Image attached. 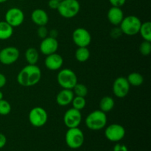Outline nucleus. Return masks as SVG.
Wrapping results in <instances>:
<instances>
[{"instance_id":"obj_1","label":"nucleus","mask_w":151,"mask_h":151,"mask_svg":"<svg viewBox=\"0 0 151 151\" xmlns=\"http://www.w3.org/2000/svg\"><path fill=\"white\" fill-rule=\"evenodd\" d=\"M41 70L36 65L27 64L22 68L17 75V82L23 87H31L40 82L41 78Z\"/></svg>"},{"instance_id":"obj_2","label":"nucleus","mask_w":151,"mask_h":151,"mask_svg":"<svg viewBox=\"0 0 151 151\" xmlns=\"http://www.w3.org/2000/svg\"><path fill=\"white\" fill-rule=\"evenodd\" d=\"M107 121L106 113L100 110H94L86 116L85 124L91 131H100L106 126Z\"/></svg>"},{"instance_id":"obj_3","label":"nucleus","mask_w":151,"mask_h":151,"mask_svg":"<svg viewBox=\"0 0 151 151\" xmlns=\"http://www.w3.org/2000/svg\"><path fill=\"white\" fill-rule=\"evenodd\" d=\"M142 23V22H141L139 18L130 15L124 17L119 26L122 30V34H125L128 36H134L139 34Z\"/></svg>"},{"instance_id":"obj_4","label":"nucleus","mask_w":151,"mask_h":151,"mask_svg":"<svg viewBox=\"0 0 151 151\" xmlns=\"http://www.w3.org/2000/svg\"><path fill=\"white\" fill-rule=\"evenodd\" d=\"M57 10L61 17L72 19L79 13L81 4L78 0H62Z\"/></svg>"},{"instance_id":"obj_5","label":"nucleus","mask_w":151,"mask_h":151,"mask_svg":"<svg viewBox=\"0 0 151 151\" xmlns=\"http://www.w3.org/2000/svg\"><path fill=\"white\" fill-rule=\"evenodd\" d=\"M85 137L82 130L79 128H68L65 135V142L69 148L78 149L84 143Z\"/></svg>"},{"instance_id":"obj_6","label":"nucleus","mask_w":151,"mask_h":151,"mask_svg":"<svg viewBox=\"0 0 151 151\" xmlns=\"http://www.w3.org/2000/svg\"><path fill=\"white\" fill-rule=\"evenodd\" d=\"M57 81L62 88L72 89L78 83V77L70 69H60L57 75Z\"/></svg>"},{"instance_id":"obj_7","label":"nucleus","mask_w":151,"mask_h":151,"mask_svg":"<svg viewBox=\"0 0 151 151\" xmlns=\"http://www.w3.org/2000/svg\"><path fill=\"white\" fill-rule=\"evenodd\" d=\"M28 119L31 125L35 128H41L46 125L48 120V114L42 107L36 106L29 111Z\"/></svg>"},{"instance_id":"obj_8","label":"nucleus","mask_w":151,"mask_h":151,"mask_svg":"<svg viewBox=\"0 0 151 151\" xmlns=\"http://www.w3.org/2000/svg\"><path fill=\"white\" fill-rule=\"evenodd\" d=\"M20 52L16 47L10 46L0 50V63L1 64L12 65L16 63L19 58Z\"/></svg>"},{"instance_id":"obj_9","label":"nucleus","mask_w":151,"mask_h":151,"mask_svg":"<svg viewBox=\"0 0 151 151\" xmlns=\"http://www.w3.org/2000/svg\"><path fill=\"white\" fill-rule=\"evenodd\" d=\"M125 136V129L117 123L111 124L105 129V137L112 142H119Z\"/></svg>"},{"instance_id":"obj_10","label":"nucleus","mask_w":151,"mask_h":151,"mask_svg":"<svg viewBox=\"0 0 151 151\" xmlns=\"http://www.w3.org/2000/svg\"><path fill=\"white\" fill-rule=\"evenodd\" d=\"M4 21L13 28L17 27L23 24L24 21V13L22 9L19 7H11L6 12Z\"/></svg>"},{"instance_id":"obj_11","label":"nucleus","mask_w":151,"mask_h":151,"mask_svg":"<svg viewBox=\"0 0 151 151\" xmlns=\"http://www.w3.org/2000/svg\"><path fill=\"white\" fill-rule=\"evenodd\" d=\"M72 41L78 47H88L91 42V35L83 27L76 28L72 32Z\"/></svg>"},{"instance_id":"obj_12","label":"nucleus","mask_w":151,"mask_h":151,"mask_svg":"<svg viewBox=\"0 0 151 151\" xmlns=\"http://www.w3.org/2000/svg\"><path fill=\"white\" fill-rule=\"evenodd\" d=\"M131 88L128 80L125 77H118L114 80L112 86V91L115 97L124 98L128 94Z\"/></svg>"},{"instance_id":"obj_13","label":"nucleus","mask_w":151,"mask_h":151,"mask_svg":"<svg viewBox=\"0 0 151 151\" xmlns=\"http://www.w3.org/2000/svg\"><path fill=\"white\" fill-rule=\"evenodd\" d=\"M82 121V114L81 111L74 108L68 109L63 116V122L68 128H78Z\"/></svg>"},{"instance_id":"obj_14","label":"nucleus","mask_w":151,"mask_h":151,"mask_svg":"<svg viewBox=\"0 0 151 151\" xmlns=\"http://www.w3.org/2000/svg\"><path fill=\"white\" fill-rule=\"evenodd\" d=\"M59 44L57 38L47 36L41 41L39 46L40 52L44 55H49L52 53L57 52L58 50Z\"/></svg>"},{"instance_id":"obj_15","label":"nucleus","mask_w":151,"mask_h":151,"mask_svg":"<svg viewBox=\"0 0 151 151\" xmlns=\"http://www.w3.org/2000/svg\"><path fill=\"white\" fill-rule=\"evenodd\" d=\"M45 66L50 71L60 70L63 64V58L57 52L47 55L44 60Z\"/></svg>"},{"instance_id":"obj_16","label":"nucleus","mask_w":151,"mask_h":151,"mask_svg":"<svg viewBox=\"0 0 151 151\" xmlns=\"http://www.w3.org/2000/svg\"><path fill=\"white\" fill-rule=\"evenodd\" d=\"M124 17V13L121 7L112 6L107 13L108 20L114 26H119Z\"/></svg>"},{"instance_id":"obj_17","label":"nucleus","mask_w":151,"mask_h":151,"mask_svg":"<svg viewBox=\"0 0 151 151\" xmlns=\"http://www.w3.org/2000/svg\"><path fill=\"white\" fill-rule=\"evenodd\" d=\"M31 20L37 26H46L49 22V16L47 12L41 8L35 9L31 13Z\"/></svg>"},{"instance_id":"obj_18","label":"nucleus","mask_w":151,"mask_h":151,"mask_svg":"<svg viewBox=\"0 0 151 151\" xmlns=\"http://www.w3.org/2000/svg\"><path fill=\"white\" fill-rule=\"evenodd\" d=\"M75 94L72 89L62 88L56 95V103L60 106H67L71 104Z\"/></svg>"},{"instance_id":"obj_19","label":"nucleus","mask_w":151,"mask_h":151,"mask_svg":"<svg viewBox=\"0 0 151 151\" xmlns=\"http://www.w3.org/2000/svg\"><path fill=\"white\" fill-rule=\"evenodd\" d=\"M24 58L28 64L36 65L39 60L38 50L34 47H29L25 51Z\"/></svg>"},{"instance_id":"obj_20","label":"nucleus","mask_w":151,"mask_h":151,"mask_svg":"<svg viewBox=\"0 0 151 151\" xmlns=\"http://www.w3.org/2000/svg\"><path fill=\"white\" fill-rule=\"evenodd\" d=\"M13 34V27L5 21L0 22V40H7L12 37Z\"/></svg>"},{"instance_id":"obj_21","label":"nucleus","mask_w":151,"mask_h":151,"mask_svg":"<svg viewBox=\"0 0 151 151\" xmlns=\"http://www.w3.org/2000/svg\"><path fill=\"white\" fill-rule=\"evenodd\" d=\"M114 100L110 96H105L100 101V110L106 114L111 111L114 108Z\"/></svg>"},{"instance_id":"obj_22","label":"nucleus","mask_w":151,"mask_h":151,"mask_svg":"<svg viewBox=\"0 0 151 151\" xmlns=\"http://www.w3.org/2000/svg\"><path fill=\"white\" fill-rule=\"evenodd\" d=\"M90 55V51L88 49V47H78L75 53V56L76 60L78 62L81 63H84V62L87 61L89 59Z\"/></svg>"},{"instance_id":"obj_23","label":"nucleus","mask_w":151,"mask_h":151,"mask_svg":"<svg viewBox=\"0 0 151 151\" xmlns=\"http://www.w3.org/2000/svg\"><path fill=\"white\" fill-rule=\"evenodd\" d=\"M126 78L130 86H140L144 83V78L142 75L139 72H131Z\"/></svg>"},{"instance_id":"obj_24","label":"nucleus","mask_w":151,"mask_h":151,"mask_svg":"<svg viewBox=\"0 0 151 151\" xmlns=\"http://www.w3.org/2000/svg\"><path fill=\"white\" fill-rule=\"evenodd\" d=\"M139 33L144 41H151V22L147 21L142 23Z\"/></svg>"},{"instance_id":"obj_25","label":"nucleus","mask_w":151,"mask_h":151,"mask_svg":"<svg viewBox=\"0 0 151 151\" xmlns=\"http://www.w3.org/2000/svg\"><path fill=\"white\" fill-rule=\"evenodd\" d=\"M72 91H73L75 96H79V97H86V96L88 94V88L86 85L83 83H77L76 85L74 86L72 88Z\"/></svg>"},{"instance_id":"obj_26","label":"nucleus","mask_w":151,"mask_h":151,"mask_svg":"<svg viewBox=\"0 0 151 151\" xmlns=\"http://www.w3.org/2000/svg\"><path fill=\"white\" fill-rule=\"evenodd\" d=\"M71 103H72V108L77 109V110L81 111L86 106V100L83 97L75 96Z\"/></svg>"},{"instance_id":"obj_27","label":"nucleus","mask_w":151,"mask_h":151,"mask_svg":"<svg viewBox=\"0 0 151 151\" xmlns=\"http://www.w3.org/2000/svg\"><path fill=\"white\" fill-rule=\"evenodd\" d=\"M10 111H11L10 103L4 99L0 100V115L6 116V115H8Z\"/></svg>"},{"instance_id":"obj_28","label":"nucleus","mask_w":151,"mask_h":151,"mask_svg":"<svg viewBox=\"0 0 151 151\" xmlns=\"http://www.w3.org/2000/svg\"><path fill=\"white\" fill-rule=\"evenodd\" d=\"M139 52L142 55H149L151 53V41H143L139 46Z\"/></svg>"},{"instance_id":"obj_29","label":"nucleus","mask_w":151,"mask_h":151,"mask_svg":"<svg viewBox=\"0 0 151 151\" xmlns=\"http://www.w3.org/2000/svg\"><path fill=\"white\" fill-rule=\"evenodd\" d=\"M37 35L41 39L47 38L49 35V30L47 29L46 26H40L38 27V29H37Z\"/></svg>"},{"instance_id":"obj_30","label":"nucleus","mask_w":151,"mask_h":151,"mask_svg":"<svg viewBox=\"0 0 151 151\" xmlns=\"http://www.w3.org/2000/svg\"><path fill=\"white\" fill-rule=\"evenodd\" d=\"M122 32L121 30V29L119 27H117L116 26V27L113 28V29H111L110 31V35L112 38H114V39H116V38H119V37L122 36Z\"/></svg>"},{"instance_id":"obj_31","label":"nucleus","mask_w":151,"mask_h":151,"mask_svg":"<svg viewBox=\"0 0 151 151\" xmlns=\"http://www.w3.org/2000/svg\"><path fill=\"white\" fill-rule=\"evenodd\" d=\"M110 4L114 7H121L125 4L127 0H109Z\"/></svg>"},{"instance_id":"obj_32","label":"nucleus","mask_w":151,"mask_h":151,"mask_svg":"<svg viewBox=\"0 0 151 151\" xmlns=\"http://www.w3.org/2000/svg\"><path fill=\"white\" fill-rule=\"evenodd\" d=\"M60 4V1L58 0H49L48 6L52 10H58Z\"/></svg>"},{"instance_id":"obj_33","label":"nucleus","mask_w":151,"mask_h":151,"mask_svg":"<svg viewBox=\"0 0 151 151\" xmlns=\"http://www.w3.org/2000/svg\"><path fill=\"white\" fill-rule=\"evenodd\" d=\"M113 151H128V149L126 147V145H125L124 144L117 143L114 147Z\"/></svg>"},{"instance_id":"obj_34","label":"nucleus","mask_w":151,"mask_h":151,"mask_svg":"<svg viewBox=\"0 0 151 151\" xmlns=\"http://www.w3.org/2000/svg\"><path fill=\"white\" fill-rule=\"evenodd\" d=\"M7 143V138L3 134L0 133V149L4 147Z\"/></svg>"},{"instance_id":"obj_35","label":"nucleus","mask_w":151,"mask_h":151,"mask_svg":"<svg viewBox=\"0 0 151 151\" xmlns=\"http://www.w3.org/2000/svg\"><path fill=\"white\" fill-rule=\"evenodd\" d=\"M7 83V78L2 73H0V88H3Z\"/></svg>"},{"instance_id":"obj_36","label":"nucleus","mask_w":151,"mask_h":151,"mask_svg":"<svg viewBox=\"0 0 151 151\" xmlns=\"http://www.w3.org/2000/svg\"><path fill=\"white\" fill-rule=\"evenodd\" d=\"M58 35V30H56V29H51L50 31H49L48 36L52 37V38H57Z\"/></svg>"},{"instance_id":"obj_37","label":"nucleus","mask_w":151,"mask_h":151,"mask_svg":"<svg viewBox=\"0 0 151 151\" xmlns=\"http://www.w3.org/2000/svg\"><path fill=\"white\" fill-rule=\"evenodd\" d=\"M3 98H4V94H3L2 91H0V100H2Z\"/></svg>"},{"instance_id":"obj_38","label":"nucleus","mask_w":151,"mask_h":151,"mask_svg":"<svg viewBox=\"0 0 151 151\" xmlns=\"http://www.w3.org/2000/svg\"><path fill=\"white\" fill-rule=\"evenodd\" d=\"M7 1H8V0H0V4H2V3L6 2Z\"/></svg>"},{"instance_id":"obj_39","label":"nucleus","mask_w":151,"mask_h":151,"mask_svg":"<svg viewBox=\"0 0 151 151\" xmlns=\"http://www.w3.org/2000/svg\"><path fill=\"white\" fill-rule=\"evenodd\" d=\"M58 1H62V0H58Z\"/></svg>"},{"instance_id":"obj_40","label":"nucleus","mask_w":151,"mask_h":151,"mask_svg":"<svg viewBox=\"0 0 151 151\" xmlns=\"http://www.w3.org/2000/svg\"><path fill=\"white\" fill-rule=\"evenodd\" d=\"M0 65H1V63H0Z\"/></svg>"}]
</instances>
